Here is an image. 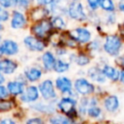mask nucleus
Wrapping results in <instances>:
<instances>
[{
	"label": "nucleus",
	"mask_w": 124,
	"mask_h": 124,
	"mask_svg": "<svg viewBox=\"0 0 124 124\" xmlns=\"http://www.w3.org/2000/svg\"><path fill=\"white\" fill-rule=\"evenodd\" d=\"M105 50L110 55H117L121 48V41L115 35L108 36L104 45Z\"/></svg>",
	"instance_id": "f257e3e1"
},
{
	"label": "nucleus",
	"mask_w": 124,
	"mask_h": 124,
	"mask_svg": "<svg viewBox=\"0 0 124 124\" xmlns=\"http://www.w3.org/2000/svg\"><path fill=\"white\" fill-rule=\"evenodd\" d=\"M52 22L48 21V20H42L41 22L37 23L36 25H34L32 27V32L37 36V37H40V38H44L46 37L51 30V24Z\"/></svg>",
	"instance_id": "f03ea898"
},
{
	"label": "nucleus",
	"mask_w": 124,
	"mask_h": 124,
	"mask_svg": "<svg viewBox=\"0 0 124 124\" xmlns=\"http://www.w3.org/2000/svg\"><path fill=\"white\" fill-rule=\"evenodd\" d=\"M75 106H76V101L72 98H63L58 104V108H60V110L66 113L68 117H73V115L76 114Z\"/></svg>",
	"instance_id": "7ed1b4c3"
},
{
	"label": "nucleus",
	"mask_w": 124,
	"mask_h": 124,
	"mask_svg": "<svg viewBox=\"0 0 124 124\" xmlns=\"http://www.w3.org/2000/svg\"><path fill=\"white\" fill-rule=\"evenodd\" d=\"M69 15L72 18L77 20H83L86 17L83 7L78 2H73L69 6Z\"/></svg>",
	"instance_id": "20e7f679"
},
{
	"label": "nucleus",
	"mask_w": 124,
	"mask_h": 124,
	"mask_svg": "<svg viewBox=\"0 0 124 124\" xmlns=\"http://www.w3.org/2000/svg\"><path fill=\"white\" fill-rule=\"evenodd\" d=\"M75 88L81 95L91 94L94 91V86L89 81H87L84 78H78V79H77L76 82H75Z\"/></svg>",
	"instance_id": "39448f33"
},
{
	"label": "nucleus",
	"mask_w": 124,
	"mask_h": 124,
	"mask_svg": "<svg viewBox=\"0 0 124 124\" xmlns=\"http://www.w3.org/2000/svg\"><path fill=\"white\" fill-rule=\"evenodd\" d=\"M40 91L42 93V96L46 100H50L55 97V91L53 88V84H52L51 80H49V79H46L41 83Z\"/></svg>",
	"instance_id": "423d86ee"
},
{
	"label": "nucleus",
	"mask_w": 124,
	"mask_h": 124,
	"mask_svg": "<svg viewBox=\"0 0 124 124\" xmlns=\"http://www.w3.org/2000/svg\"><path fill=\"white\" fill-rule=\"evenodd\" d=\"M70 35L73 37L74 40L79 43H86L90 40V37H91L90 32L84 28H77L75 30H72Z\"/></svg>",
	"instance_id": "0eeeda50"
},
{
	"label": "nucleus",
	"mask_w": 124,
	"mask_h": 124,
	"mask_svg": "<svg viewBox=\"0 0 124 124\" xmlns=\"http://www.w3.org/2000/svg\"><path fill=\"white\" fill-rule=\"evenodd\" d=\"M24 44L28 48L32 50H36V51H41L45 47L44 43L34 37H26L24 39Z\"/></svg>",
	"instance_id": "6e6552de"
},
{
	"label": "nucleus",
	"mask_w": 124,
	"mask_h": 124,
	"mask_svg": "<svg viewBox=\"0 0 124 124\" xmlns=\"http://www.w3.org/2000/svg\"><path fill=\"white\" fill-rule=\"evenodd\" d=\"M1 49H2V52L4 54H7V55H14L17 52L18 50V46L16 45V42L14 41H11V40H6L2 43L1 45Z\"/></svg>",
	"instance_id": "1a4fd4ad"
},
{
	"label": "nucleus",
	"mask_w": 124,
	"mask_h": 124,
	"mask_svg": "<svg viewBox=\"0 0 124 124\" xmlns=\"http://www.w3.org/2000/svg\"><path fill=\"white\" fill-rule=\"evenodd\" d=\"M17 65L15 61L10 59H3L0 60V71L5 74H12L16 71Z\"/></svg>",
	"instance_id": "9d476101"
},
{
	"label": "nucleus",
	"mask_w": 124,
	"mask_h": 124,
	"mask_svg": "<svg viewBox=\"0 0 124 124\" xmlns=\"http://www.w3.org/2000/svg\"><path fill=\"white\" fill-rule=\"evenodd\" d=\"M39 97V91H38V88L35 87V86H29L24 95H22L21 99L23 102H34L35 100H37Z\"/></svg>",
	"instance_id": "9b49d317"
},
{
	"label": "nucleus",
	"mask_w": 124,
	"mask_h": 124,
	"mask_svg": "<svg viewBox=\"0 0 124 124\" xmlns=\"http://www.w3.org/2000/svg\"><path fill=\"white\" fill-rule=\"evenodd\" d=\"M25 17L24 16L19 13V12H14L13 14V18H12V22H11V26L13 28H22L25 25Z\"/></svg>",
	"instance_id": "f8f14e48"
},
{
	"label": "nucleus",
	"mask_w": 124,
	"mask_h": 124,
	"mask_svg": "<svg viewBox=\"0 0 124 124\" xmlns=\"http://www.w3.org/2000/svg\"><path fill=\"white\" fill-rule=\"evenodd\" d=\"M56 87L63 93H67V92H70L71 91V88H72V83H71V80L65 77H61V78H58L56 79Z\"/></svg>",
	"instance_id": "ddd939ff"
},
{
	"label": "nucleus",
	"mask_w": 124,
	"mask_h": 124,
	"mask_svg": "<svg viewBox=\"0 0 124 124\" xmlns=\"http://www.w3.org/2000/svg\"><path fill=\"white\" fill-rule=\"evenodd\" d=\"M42 60H43V64H44V67L46 69V70H51L52 68H54V65H55V59H54V56L52 55L51 52L49 51H46L43 56H42Z\"/></svg>",
	"instance_id": "4468645a"
},
{
	"label": "nucleus",
	"mask_w": 124,
	"mask_h": 124,
	"mask_svg": "<svg viewBox=\"0 0 124 124\" xmlns=\"http://www.w3.org/2000/svg\"><path fill=\"white\" fill-rule=\"evenodd\" d=\"M8 91L13 95H19L23 92V84L18 81H10L8 83Z\"/></svg>",
	"instance_id": "2eb2a0df"
},
{
	"label": "nucleus",
	"mask_w": 124,
	"mask_h": 124,
	"mask_svg": "<svg viewBox=\"0 0 124 124\" xmlns=\"http://www.w3.org/2000/svg\"><path fill=\"white\" fill-rule=\"evenodd\" d=\"M104 105H105L107 110H108V111H114V110L117 109L118 105H119L118 99H117L116 96H109V97H108L105 100Z\"/></svg>",
	"instance_id": "dca6fc26"
},
{
	"label": "nucleus",
	"mask_w": 124,
	"mask_h": 124,
	"mask_svg": "<svg viewBox=\"0 0 124 124\" xmlns=\"http://www.w3.org/2000/svg\"><path fill=\"white\" fill-rule=\"evenodd\" d=\"M41 76H42V72L37 68H29L28 70L25 71V77L30 81L38 80L41 78Z\"/></svg>",
	"instance_id": "f3484780"
},
{
	"label": "nucleus",
	"mask_w": 124,
	"mask_h": 124,
	"mask_svg": "<svg viewBox=\"0 0 124 124\" xmlns=\"http://www.w3.org/2000/svg\"><path fill=\"white\" fill-rule=\"evenodd\" d=\"M88 75L94 80H97L99 82L105 81V74L103 73V71H100L97 68H91L88 71Z\"/></svg>",
	"instance_id": "a211bd4d"
},
{
	"label": "nucleus",
	"mask_w": 124,
	"mask_h": 124,
	"mask_svg": "<svg viewBox=\"0 0 124 124\" xmlns=\"http://www.w3.org/2000/svg\"><path fill=\"white\" fill-rule=\"evenodd\" d=\"M103 73L105 74L106 77H108V78H110L112 80H116L120 77L119 72L117 70H115L114 68H112L111 66H105L103 68Z\"/></svg>",
	"instance_id": "6ab92c4d"
},
{
	"label": "nucleus",
	"mask_w": 124,
	"mask_h": 124,
	"mask_svg": "<svg viewBox=\"0 0 124 124\" xmlns=\"http://www.w3.org/2000/svg\"><path fill=\"white\" fill-rule=\"evenodd\" d=\"M46 9L39 7V8H36L33 10L31 16H32V18L34 20H42L44 18V16H46Z\"/></svg>",
	"instance_id": "aec40b11"
},
{
	"label": "nucleus",
	"mask_w": 124,
	"mask_h": 124,
	"mask_svg": "<svg viewBox=\"0 0 124 124\" xmlns=\"http://www.w3.org/2000/svg\"><path fill=\"white\" fill-rule=\"evenodd\" d=\"M54 69L58 73H63V72H65V71H67L69 69V64L64 62V61H62V60H57L55 62Z\"/></svg>",
	"instance_id": "412c9836"
},
{
	"label": "nucleus",
	"mask_w": 124,
	"mask_h": 124,
	"mask_svg": "<svg viewBox=\"0 0 124 124\" xmlns=\"http://www.w3.org/2000/svg\"><path fill=\"white\" fill-rule=\"evenodd\" d=\"M100 5H101L102 9L105 10V11L111 12V11L114 10V4H113L112 0H101Z\"/></svg>",
	"instance_id": "4be33fe9"
},
{
	"label": "nucleus",
	"mask_w": 124,
	"mask_h": 124,
	"mask_svg": "<svg viewBox=\"0 0 124 124\" xmlns=\"http://www.w3.org/2000/svg\"><path fill=\"white\" fill-rule=\"evenodd\" d=\"M13 108V102L10 100H3L0 98V111H7Z\"/></svg>",
	"instance_id": "5701e85b"
},
{
	"label": "nucleus",
	"mask_w": 124,
	"mask_h": 124,
	"mask_svg": "<svg viewBox=\"0 0 124 124\" xmlns=\"http://www.w3.org/2000/svg\"><path fill=\"white\" fill-rule=\"evenodd\" d=\"M50 122L52 123H61V124H66V123H70L71 120L65 116H56V117H53L49 120Z\"/></svg>",
	"instance_id": "b1692460"
},
{
	"label": "nucleus",
	"mask_w": 124,
	"mask_h": 124,
	"mask_svg": "<svg viewBox=\"0 0 124 124\" xmlns=\"http://www.w3.org/2000/svg\"><path fill=\"white\" fill-rule=\"evenodd\" d=\"M87 112H88V115L91 117H98L101 114V109L97 107H90Z\"/></svg>",
	"instance_id": "393cba45"
},
{
	"label": "nucleus",
	"mask_w": 124,
	"mask_h": 124,
	"mask_svg": "<svg viewBox=\"0 0 124 124\" xmlns=\"http://www.w3.org/2000/svg\"><path fill=\"white\" fill-rule=\"evenodd\" d=\"M17 4V0H0V5L4 8H11Z\"/></svg>",
	"instance_id": "a878e982"
},
{
	"label": "nucleus",
	"mask_w": 124,
	"mask_h": 124,
	"mask_svg": "<svg viewBox=\"0 0 124 124\" xmlns=\"http://www.w3.org/2000/svg\"><path fill=\"white\" fill-rule=\"evenodd\" d=\"M52 24L57 27V28H63L65 26V23H64V20L60 17V16H56L54 17V19L52 20Z\"/></svg>",
	"instance_id": "bb28decb"
},
{
	"label": "nucleus",
	"mask_w": 124,
	"mask_h": 124,
	"mask_svg": "<svg viewBox=\"0 0 124 124\" xmlns=\"http://www.w3.org/2000/svg\"><path fill=\"white\" fill-rule=\"evenodd\" d=\"M77 62H78V65L83 66V65H86V64L89 62V58H88L87 56L83 55V54H80V55L78 57Z\"/></svg>",
	"instance_id": "cd10ccee"
},
{
	"label": "nucleus",
	"mask_w": 124,
	"mask_h": 124,
	"mask_svg": "<svg viewBox=\"0 0 124 124\" xmlns=\"http://www.w3.org/2000/svg\"><path fill=\"white\" fill-rule=\"evenodd\" d=\"M3 8L4 7H0V20L5 21L9 18V13Z\"/></svg>",
	"instance_id": "c85d7f7f"
},
{
	"label": "nucleus",
	"mask_w": 124,
	"mask_h": 124,
	"mask_svg": "<svg viewBox=\"0 0 124 124\" xmlns=\"http://www.w3.org/2000/svg\"><path fill=\"white\" fill-rule=\"evenodd\" d=\"M100 1H101V0H87V2H88V4H89V6H90L93 10L97 9L98 5L100 4Z\"/></svg>",
	"instance_id": "c756f323"
},
{
	"label": "nucleus",
	"mask_w": 124,
	"mask_h": 124,
	"mask_svg": "<svg viewBox=\"0 0 124 124\" xmlns=\"http://www.w3.org/2000/svg\"><path fill=\"white\" fill-rule=\"evenodd\" d=\"M7 95H8V92H7L6 88L4 86L0 85V98H5V97H7Z\"/></svg>",
	"instance_id": "7c9ffc66"
},
{
	"label": "nucleus",
	"mask_w": 124,
	"mask_h": 124,
	"mask_svg": "<svg viewBox=\"0 0 124 124\" xmlns=\"http://www.w3.org/2000/svg\"><path fill=\"white\" fill-rule=\"evenodd\" d=\"M42 122H43V120H41L39 118H32L27 121V123H42Z\"/></svg>",
	"instance_id": "2f4dec72"
},
{
	"label": "nucleus",
	"mask_w": 124,
	"mask_h": 124,
	"mask_svg": "<svg viewBox=\"0 0 124 124\" xmlns=\"http://www.w3.org/2000/svg\"><path fill=\"white\" fill-rule=\"evenodd\" d=\"M116 61H117V63H118L119 65L124 66V54H123V55H121L120 57H118Z\"/></svg>",
	"instance_id": "473e14b6"
},
{
	"label": "nucleus",
	"mask_w": 124,
	"mask_h": 124,
	"mask_svg": "<svg viewBox=\"0 0 124 124\" xmlns=\"http://www.w3.org/2000/svg\"><path fill=\"white\" fill-rule=\"evenodd\" d=\"M40 4H42V5H48V4H50V3H52V1L53 0H37Z\"/></svg>",
	"instance_id": "72a5a7b5"
},
{
	"label": "nucleus",
	"mask_w": 124,
	"mask_h": 124,
	"mask_svg": "<svg viewBox=\"0 0 124 124\" xmlns=\"http://www.w3.org/2000/svg\"><path fill=\"white\" fill-rule=\"evenodd\" d=\"M31 0H17V2L21 5V6H27L30 3Z\"/></svg>",
	"instance_id": "f704fd0d"
},
{
	"label": "nucleus",
	"mask_w": 124,
	"mask_h": 124,
	"mask_svg": "<svg viewBox=\"0 0 124 124\" xmlns=\"http://www.w3.org/2000/svg\"><path fill=\"white\" fill-rule=\"evenodd\" d=\"M1 123H9V124H13L14 121L12 119H3L1 120Z\"/></svg>",
	"instance_id": "c9c22d12"
},
{
	"label": "nucleus",
	"mask_w": 124,
	"mask_h": 124,
	"mask_svg": "<svg viewBox=\"0 0 124 124\" xmlns=\"http://www.w3.org/2000/svg\"><path fill=\"white\" fill-rule=\"evenodd\" d=\"M119 9L124 12V0H122V1L119 3Z\"/></svg>",
	"instance_id": "e433bc0d"
},
{
	"label": "nucleus",
	"mask_w": 124,
	"mask_h": 124,
	"mask_svg": "<svg viewBox=\"0 0 124 124\" xmlns=\"http://www.w3.org/2000/svg\"><path fill=\"white\" fill-rule=\"evenodd\" d=\"M119 78H120V80L124 83V70L121 71V73H120V77H119Z\"/></svg>",
	"instance_id": "4c0bfd02"
},
{
	"label": "nucleus",
	"mask_w": 124,
	"mask_h": 124,
	"mask_svg": "<svg viewBox=\"0 0 124 124\" xmlns=\"http://www.w3.org/2000/svg\"><path fill=\"white\" fill-rule=\"evenodd\" d=\"M4 80H5L4 77H3L2 75H0V84H1V83H3V82H4Z\"/></svg>",
	"instance_id": "58836bf2"
},
{
	"label": "nucleus",
	"mask_w": 124,
	"mask_h": 124,
	"mask_svg": "<svg viewBox=\"0 0 124 124\" xmlns=\"http://www.w3.org/2000/svg\"><path fill=\"white\" fill-rule=\"evenodd\" d=\"M2 54H3V52H2V49H1V46H0V57L2 56Z\"/></svg>",
	"instance_id": "ea45409f"
},
{
	"label": "nucleus",
	"mask_w": 124,
	"mask_h": 124,
	"mask_svg": "<svg viewBox=\"0 0 124 124\" xmlns=\"http://www.w3.org/2000/svg\"><path fill=\"white\" fill-rule=\"evenodd\" d=\"M1 29H2V25L0 24V30H1Z\"/></svg>",
	"instance_id": "a19ab883"
}]
</instances>
